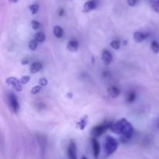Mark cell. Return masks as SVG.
<instances>
[{
	"instance_id": "cell-7",
	"label": "cell",
	"mask_w": 159,
	"mask_h": 159,
	"mask_svg": "<svg viewBox=\"0 0 159 159\" xmlns=\"http://www.w3.org/2000/svg\"><path fill=\"white\" fill-rule=\"evenodd\" d=\"M92 147H93V155H94L95 158H97L99 155V153H100V145H99V141L96 138L92 139Z\"/></svg>"
},
{
	"instance_id": "cell-22",
	"label": "cell",
	"mask_w": 159,
	"mask_h": 159,
	"mask_svg": "<svg viewBox=\"0 0 159 159\" xmlns=\"http://www.w3.org/2000/svg\"><path fill=\"white\" fill-rule=\"evenodd\" d=\"M135 98H136V95L134 93H129L128 96H127V102H132L135 100Z\"/></svg>"
},
{
	"instance_id": "cell-17",
	"label": "cell",
	"mask_w": 159,
	"mask_h": 159,
	"mask_svg": "<svg viewBox=\"0 0 159 159\" xmlns=\"http://www.w3.org/2000/svg\"><path fill=\"white\" fill-rule=\"evenodd\" d=\"M151 48H152V51L155 53H158L159 51V43L155 40L152 42V44H151Z\"/></svg>"
},
{
	"instance_id": "cell-15",
	"label": "cell",
	"mask_w": 159,
	"mask_h": 159,
	"mask_svg": "<svg viewBox=\"0 0 159 159\" xmlns=\"http://www.w3.org/2000/svg\"><path fill=\"white\" fill-rule=\"evenodd\" d=\"M87 120H88V116H84L80 120V121L78 123V125H79L80 130H84V129H85V127H86Z\"/></svg>"
},
{
	"instance_id": "cell-28",
	"label": "cell",
	"mask_w": 159,
	"mask_h": 159,
	"mask_svg": "<svg viewBox=\"0 0 159 159\" xmlns=\"http://www.w3.org/2000/svg\"><path fill=\"white\" fill-rule=\"evenodd\" d=\"M18 1H19V0H9V2H12V3H16V2H17Z\"/></svg>"
},
{
	"instance_id": "cell-18",
	"label": "cell",
	"mask_w": 159,
	"mask_h": 159,
	"mask_svg": "<svg viewBox=\"0 0 159 159\" xmlns=\"http://www.w3.org/2000/svg\"><path fill=\"white\" fill-rule=\"evenodd\" d=\"M30 10L32 14H37L39 10V5L38 4H33L30 6Z\"/></svg>"
},
{
	"instance_id": "cell-26",
	"label": "cell",
	"mask_w": 159,
	"mask_h": 159,
	"mask_svg": "<svg viewBox=\"0 0 159 159\" xmlns=\"http://www.w3.org/2000/svg\"><path fill=\"white\" fill-rule=\"evenodd\" d=\"M39 84L41 86H46L48 85V80L46 79H40L39 81Z\"/></svg>"
},
{
	"instance_id": "cell-33",
	"label": "cell",
	"mask_w": 159,
	"mask_h": 159,
	"mask_svg": "<svg viewBox=\"0 0 159 159\" xmlns=\"http://www.w3.org/2000/svg\"><path fill=\"white\" fill-rule=\"evenodd\" d=\"M158 127H159V123H158Z\"/></svg>"
},
{
	"instance_id": "cell-24",
	"label": "cell",
	"mask_w": 159,
	"mask_h": 159,
	"mask_svg": "<svg viewBox=\"0 0 159 159\" xmlns=\"http://www.w3.org/2000/svg\"><path fill=\"white\" fill-rule=\"evenodd\" d=\"M31 25H32L33 29L35 30L40 27V23H39L38 21H37V20H33V21L31 22Z\"/></svg>"
},
{
	"instance_id": "cell-27",
	"label": "cell",
	"mask_w": 159,
	"mask_h": 159,
	"mask_svg": "<svg viewBox=\"0 0 159 159\" xmlns=\"http://www.w3.org/2000/svg\"><path fill=\"white\" fill-rule=\"evenodd\" d=\"M138 0H127V3L130 6H134L137 4Z\"/></svg>"
},
{
	"instance_id": "cell-16",
	"label": "cell",
	"mask_w": 159,
	"mask_h": 159,
	"mask_svg": "<svg viewBox=\"0 0 159 159\" xmlns=\"http://www.w3.org/2000/svg\"><path fill=\"white\" fill-rule=\"evenodd\" d=\"M35 40L38 42H43L45 40V34L43 32H38L35 34Z\"/></svg>"
},
{
	"instance_id": "cell-19",
	"label": "cell",
	"mask_w": 159,
	"mask_h": 159,
	"mask_svg": "<svg viewBox=\"0 0 159 159\" xmlns=\"http://www.w3.org/2000/svg\"><path fill=\"white\" fill-rule=\"evenodd\" d=\"M37 47V40H32L30 41L29 43V48L31 50V51H35L36 48Z\"/></svg>"
},
{
	"instance_id": "cell-25",
	"label": "cell",
	"mask_w": 159,
	"mask_h": 159,
	"mask_svg": "<svg viewBox=\"0 0 159 159\" xmlns=\"http://www.w3.org/2000/svg\"><path fill=\"white\" fill-rule=\"evenodd\" d=\"M152 9H153V10L155 12H159V0L157 1L155 3H154L153 6H152Z\"/></svg>"
},
{
	"instance_id": "cell-2",
	"label": "cell",
	"mask_w": 159,
	"mask_h": 159,
	"mask_svg": "<svg viewBox=\"0 0 159 159\" xmlns=\"http://www.w3.org/2000/svg\"><path fill=\"white\" fill-rule=\"evenodd\" d=\"M118 148V142L114 138L110 136H107L104 142V150H105L107 156L113 155Z\"/></svg>"
},
{
	"instance_id": "cell-31",
	"label": "cell",
	"mask_w": 159,
	"mask_h": 159,
	"mask_svg": "<svg viewBox=\"0 0 159 159\" xmlns=\"http://www.w3.org/2000/svg\"><path fill=\"white\" fill-rule=\"evenodd\" d=\"M27 63H28V61H26H26H22V64H23V65H26Z\"/></svg>"
},
{
	"instance_id": "cell-32",
	"label": "cell",
	"mask_w": 159,
	"mask_h": 159,
	"mask_svg": "<svg viewBox=\"0 0 159 159\" xmlns=\"http://www.w3.org/2000/svg\"><path fill=\"white\" fill-rule=\"evenodd\" d=\"M82 159H88V158H85V156H83V157H82Z\"/></svg>"
},
{
	"instance_id": "cell-23",
	"label": "cell",
	"mask_w": 159,
	"mask_h": 159,
	"mask_svg": "<svg viewBox=\"0 0 159 159\" xmlns=\"http://www.w3.org/2000/svg\"><path fill=\"white\" fill-rule=\"evenodd\" d=\"M30 76L25 75V76H23V77L21 78V79H20V81H21V83H22V84H23V85H25V84L28 83V82H30Z\"/></svg>"
},
{
	"instance_id": "cell-14",
	"label": "cell",
	"mask_w": 159,
	"mask_h": 159,
	"mask_svg": "<svg viewBox=\"0 0 159 159\" xmlns=\"http://www.w3.org/2000/svg\"><path fill=\"white\" fill-rule=\"evenodd\" d=\"M134 39L137 43H141L145 39V35L141 32H135L134 34Z\"/></svg>"
},
{
	"instance_id": "cell-11",
	"label": "cell",
	"mask_w": 159,
	"mask_h": 159,
	"mask_svg": "<svg viewBox=\"0 0 159 159\" xmlns=\"http://www.w3.org/2000/svg\"><path fill=\"white\" fill-rule=\"evenodd\" d=\"M67 49L71 52H76L79 49V43L76 40H71L67 45Z\"/></svg>"
},
{
	"instance_id": "cell-10",
	"label": "cell",
	"mask_w": 159,
	"mask_h": 159,
	"mask_svg": "<svg viewBox=\"0 0 159 159\" xmlns=\"http://www.w3.org/2000/svg\"><path fill=\"white\" fill-rule=\"evenodd\" d=\"M96 7V3L95 1H88L84 4L83 6V12H89L94 9Z\"/></svg>"
},
{
	"instance_id": "cell-3",
	"label": "cell",
	"mask_w": 159,
	"mask_h": 159,
	"mask_svg": "<svg viewBox=\"0 0 159 159\" xmlns=\"http://www.w3.org/2000/svg\"><path fill=\"white\" fill-rule=\"evenodd\" d=\"M7 99L8 104H9V107L11 109V110L14 113H17V111L19 110V102L17 101L16 96L13 93H10V94L8 95Z\"/></svg>"
},
{
	"instance_id": "cell-9",
	"label": "cell",
	"mask_w": 159,
	"mask_h": 159,
	"mask_svg": "<svg viewBox=\"0 0 159 159\" xmlns=\"http://www.w3.org/2000/svg\"><path fill=\"white\" fill-rule=\"evenodd\" d=\"M107 93H108L109 96H110V97L115 99V98L119 96L120 93V90L118 88H116V87L113 86V87H110V88L107 89Z\"/></svg>"
},
{
	"instance_id": "cell-13",
	"label": "cell",
	"mask_w": 159,
	"mask_h": 159,
	"mask_svg": "<svg viewBox=\"0 0 159 159\" xmlns=\"http://www.w3.org/2000/svg\"><path fill=\"white\" fill-rule=\"evenodd\" d=\"M53 33H54V35L57 38H61L64 35V31L61 26H54V29H53Z\"/></svg>"
},
{
	"instance_id": "cell-20",
	"label": "cell",
	"mask_w": 159,
	"mask_h": 159,
	"mask_svg": "<svg viewBox=\"0 0 159 159\" xmlns=\"http://www.w3.org/2000/svg\"><path fill=\"white\" fill-rule=\"evenodd\" d=\"M110 46L115 50H118L120 48V42L117 40H114L110 43Z\"/></svg>"
},
{
	"instance_id": "cell-21",
	"label": "cell",
	"mask_w": 159,
	"mask_h": 159,
	"mask_svg": "<svg viewBox=\"0 0 159 159\" xmlns=\"http://www.w3.org/2000/svg\"><path fill=\"white\" fill-rule=\"evenodd\" d=\"M40 91H41V86H40V85H36V86L33 87V89H31V93L35 95L40 93Z\"/></svg>"
},
{
	"instance_id": "cell-8",
	"label": "cell",
	"mask_w": 159,
	"mask_h": 159,
	"mask_svg": "<svg viewBox=\"0 0 159 159\" xmlns=\"http://www.w3.org/2000/svg\"><path fill=\"white\" fill-rule=\"evenodd\" d=\"M102 61H103V62L105 65H110V64L112 62V60H113L111 53H110L109 51H107V50L103 51H102Z\"/></svg>"
},
{
	"instance_id": "cell-12",
	"label": "cell",
	"mask_w": 159,
	"mask_h": 159,
	"mask_svg": "<svg viewBox=\"0 0 159 159\" xmlns=\"http://www.w3.org/2000/svg\"><path fill=\"white\" fill-rule=\"evenodd\" d=\"M42 68V64L40 62H34L31 65L30 68V71L32 74H35V73L38 72L40 69Z\"/></svg>"
},
{
	"instance_id": "cell-30",
	"label": "cell",
	"mask_w": 159,
	"mask_h": 159,
	"mask_svg": "<svg viewBox=\"0 0 159 159\" xmlns=\"http://www.w3.org/2000/svg\"><path fill=\"white\" fill-rule=\"evenodd\" d=\"M67 96H68V97H70V99H71V98H72V94H71V93H69V94L67 95Z\"/></svg>"
},
{
	"instance_id": "cell-5",
	"label": "cell",
	"mask_w": 159,
	"mask_h": 159,
	"mask_svg": "<svg viewBox=\"0 0 159 159\" xmlns=\"http://www.w3.org/2000/svg\"><path fill=\"white\" fill-rule=\"evenodd\" d=\"M6 84L11 85L16 91L21 92L23 90V87L21 85V81H19L16 77H9L6 79Z\"/></svg>"
},
{
	"instance_id": "cell-6",
	"label": "cell",
	"mask_w": 159,
	"mask_h": 159,
	"mask_svg": "<svg viewBox=\"0 0 159 159\" xmlns=\"http://www.w3.org/2000/svg\"><path fill=\"white\" fill-rule=\"evenodd\" d=\"M67 156L68 159H78L77 147L74 141H71L67 150Z\"/></svg>"
},
{
	"instance_id": "cell-4",
	"label": "cell",
	"mask_w": 159,
	"mask_h": 159,
	"mask_svg": "<svg viewBox=\"0 0 159 159\" xmlns=\"http://www.w3.org/2000/svg\"><path fill=\"white\" fill-rule=\"evenodd\" d=\"M110 124H111V123H110V124H102V125H99V126H97V127H94L91 131L92 135H93V137H95V138H97V137L101 136V135L105 133L106 130H107V129L108 128L110 129Z\"/></svg>"
},
{
	"instance_id": "cell-29",
	"label": "cell",
	"mask_w": 159,
	"mask_h": 159,
	"mask_svg": "<svg viewBox=\"0 0 159 159\" xmlns=\"http://www.w3.org/2000/svg\"><path fill=\"white\" fill-rule=\"evenodd\" d=\"M61 12H60V13H59V15H60V16H62V15H63V13H64V10H63V9H61Z\"/></svg>"
},
{
	"instance_id": "cell-1",
	"label": "cell",
	"mask_w": 159,
	"mask_h": 159,
	"mask_svg": "<svg viewBox=\"0 0 159 159\" xmlns=\"http://www.w3.org/2000/svg\"><path fill=\"white\" fill-rule=\"evenodd\" d=\"M110 130L116 134H122L125 139H130L133 136L134 128L130 122L126 119H121L116 123H111Z\"/></svg>"
}]
</instances>
